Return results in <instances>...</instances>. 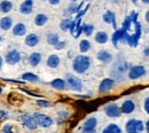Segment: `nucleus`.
Returning a JSON list of instances; mask_svg holds the SVG:
<instances>
[{
  "mask_svg": "<svg viewBox=\"0 0 149 133\" xmlns=\"http://www.w3.org/2000/svg\"><path fill=\"white\" fill-rule=\"evenodd\" d=\"M129 69V64L126 62H118L116 63V65H113L111 69V75L116 77V79H120L123 75Z\"/></svg>",
  "mask_w": 149,
  "mask_h": 133,
  "instance_id": "obj_2",
  "label": "nucleus"
},
{
  "mask_svg": "<svg viewBox=\"0 0 149 133\" xmlns=\"http://www.w3.org/2000/svg\"><path fill=\"white\" fill-rule=\"evenodd\" d=\"M19 10L22 14H30L32 12V0H25L21 5Z\"/></svg>",
  "mask_w": 149,
  "mask_h": 133,
  "instance_id": "obj_12",
  "label": "nucleus"
},
{
  "mask_svg": "<svg viewBox=\"0 0 149 133\" xmlns=\"http://www.w3.org/2000/svg\"><path fill=\"white\" fill-rule=\"evenodd\" d=\"M19 60H21V55L15 49L8 52V54L6 55V62L9 63V64H16L17 62H19Z\"/></svg>",
  "mask_w": 149,
  "mask_h": 133,
  "instance_id": "obj_7",
  "label": "nucleus"
},
{
  "mask_svg": "<svg viewBox=\"0 0 149 133\" xmlns=\"http://www.w3.org/2000/svg\"><path fill=\"white\" fill-rule=\"evenodd\" d=\"M148 47H147V48H146V49H145V55H146V56H148Z\"/></svg>",
  "mask_w": 149,
  "mask_h": 133,
  "instance_id": "obj_41",
  "label": "nucleus"
},
{
  "mask_svg": "<svg viewBox=\"0 0 149 133\" xmlns=\"http://www.w3.org/2000/svg\"><path fill=\"white\" fill-rule=\"evenodd\" d=\"M96 124H97V120L95 119V118H88L85 123H84V125H83V130H88V129H95V126H96Z\"/></svg>",
  "mask_w": 149,
  "mask_h": 133,
  "instance_id": "obj_21",
  "label": "nucleus"
},
{
  "mask_svg": "<svg viewBox=\"0 0 149 133\" xmlns=\"http://www.w3.org/2000/svg\"><path fill=\"white\" fill-rule=\"evenodd\" d=\"M22 79L23 80H28V81H38V78L36 75H33V74H31V72H26V74H24L23 76H22Z\"/></svg>",
  "mask_w": 149,
  "mask_h": 133,
  "instance_id": "obj_28",
  "label": "nucleus"
},
{
  "mask_svg": "<svg viewBox=\"0 0 149 133\" xmlns=\"http://www.w3.org/2000/svg\"><path fill=\"white\" fill-rule=\"evenodd\" d=\"M145 111L148 114L149 113V100H148V97L145 100Z\"/></svg>",
  "mask_w": 149,
  "mask_h": 133,
  "instance_id": "obj_36",
  "label": "nucleus"
},
{
  "mask_svg": "<svg viewBox=\"0 0 149 133\" xmlns=\"http://www.w3.org/2000/svg\"><path fill=\"white\" fill-rule=\"evenodd\" d=\"M70 23H71V19H63V21L61 22L60 26H61V29H62L63 31H67V30L69 29V25H70Z\"/></svg>",
  "mask_w": 149,
  "mask_h": 133,
  "instance_id": "obj_31",
  "label": "nucleus"
},
{
  "mask_svg": "<svg viewBox=\"0 0 149 133\" xmlns=\"http://www.w3.org/2000/svg\"><path fill=\"white\" fill-rule=\"evenodd\" d=\"M102 133H120V129L116 124H110L102 131Z\"/></svg>",
  "mask_w": 149,
  "mask_h": 133,
  "instance_id": "obj_24",
  "label": "nucleus"
},
{
  "mask_svg": "<svg viewBox=\"0 0 149 133\" xmlns=\"http://www.w3.org/2000/svg\"><path fill=\"white\" fill-rule=\"evenodd\" d=\"M83 133H96L95 129H88V130H83Z\"/></svg>",
  "mask_w": 149,
  "mask_h": 133,
  "instance_id": "obj_37",
  "label": "nucleus"
},
{
  "mask_svg": "<svg viewBox=\"0 0 149 133\" xmlns=\"http://www.w3.org/2000/svg\"><path fill=\"white\" fill-rule=\"evenodd\" d=\"M142 2H145V3H148L149 0H142Z\"/></svg>",
  "mask_w": 149,
  "mask_h": 133,
  "instance_id": "obj_44",
  "label": "nucleus"
},
{
  "mask_svg": "<svg viewBox=\"0 0 149 133\" xmlns=\"http://www.w3.org/2000/svg\"><path fill=\"white\" fill-rule=\"evenodd\" d=\"M33 118L37 123V125H40L42 127H48L53 124V119L49 118L48 116L46 115H42V114H35L33 115Z\"/></svg>",
  "mask_w": 149,
  "mask_h": 133,
  "instance_id": "obj_4",
  "label": "nucleus"
},
{
  "mask_svg": "<svg viewBox=\"0 0 149 133\" xmlns=\"http://www.w3.org/2000/svg\"><path fill=\"white\" fill-rule=\"evenodd\" d=\"M134 109H135L134 102H133V101H131V100H127V101H125V102L123 103L120 111H122V113H124V114H131Z\"/></svg>",
  "mask_w": 149,
  "mask_h": 133,
  "instance_id": "obj_11",
  "label": "nucleus"
},
{
  "mask_svg": "<svg viewBox=\"0 0 149 133\" xmlns=\"http://www.w3.org/2000/svg\"><path fill=\"white\" fill-rule=\"evenodd\" d=\"M22 120H23V124L29 130H36L37 129V123H36V120H35L33 117H31L29 115H23L22 116Z\"/></svg>",
  "mask_w": 149,
  "mask_h": 133,
  "instance_id": "obj_8",
  "label": "nucleus"
},
{
  "mask_svg": "<svg viewBox=\"0 0 149 133\" xmlns=\"http://www.w3.org/2000/svg\"><path fill=\"white\" fill-rule=\"evenodd\" d=\"M47 64L51 68H56L60 64V58H58V56L57 55H51V56L47 58Z\"/></svg>",
  "mask_w": 149,
  "mask_h": 133,
  "instance_id": "obj_17",
  "label": "nucleus"
},
{
  "mask_svg": "<svg viewBox=\"0 0 149 133\" xmlns=\"http://www.w3.org/2000/svg\"><path fill=\"white\" fill-rule=\"evenodd\" d=\"M131 23H132V21H131L130 16H127V17L125 19V21L123 22V30L127 31V30L131 28Z\"/></svg>",
  "mask_w": 149,
  "mask_h": 133,
  "instance_id": "obj_32",
  "label": "nucleus"
},
{
  "mask_svg": "<svg viewBox=\"0 0 149 133\" xmlns=\"http://www.w3.org/2000/svg\"><path fill=\"white\" fill-rule=\"evenodd\" d=\"M146 131H147V132H149V122H147V123H146Z\"/></svg>",
  "mask_w": 149,
  "mask_h": 133,
  "instance_id": "obj_40",
  "label": "nucleus"
},
{
  "mask_svg": "<svg viewBox=\"0 0 149 133\" xmlns=\"http://www.w3.org/2000/svg\"><path fill=\"white\" fill-rule=\"evenodd\" d=\"M64 46H65V42H64V41H61V42H56V44H55V48H56V49H62V48H64Z\"/></svg>",
  "mask_w": 149,
  "mask_h": 133,
  "instance_id": "obj_34",
  "label": "nucleus"
},
{
  "mask_svg": "<svg viewBox=\"0 0 149 133\" xmlns=\"http://www.w3.org/2000/svg\"><path fill=\"white\" fill-rule=\"evenodd\" d=\"M40 60H41V55L39 54V53H32L30 57H29V62H30V64L32 65V67H36L38 65V63L40 62Z\"/></svg>",
  "mask_w": 149,
  "mask_h": 133,
  "instance_id": "obj_19",
  "label": "nucleus"
},
{
  "mask_svg": "<svg viewBox=\"0 0 149 133\" xmlns=\"http://www.w3.org/2000/svg\"><path fill=\"white\" fill-rule=\"evenodd\" d=\"M47 42L49 45H55L56 42H58V36L56 33H49L47 36Z\"/></svg>",
  "mask_w": 149,
  "mask_h": 133,
  "instance_id": "obj_29",
  "label": "nucleus"
},
{
  "mask_svg": "<svg viewBox=\"0 0 149 133\" xmlns=\"http://www.w3.org/2000/svg\"><path fill=\"white\" fill-rule=\"evenodd\" d=\"M58 2H60V0H49V3H52V5H56Z\"/></svg>",
  "mask_w": 149,
  "mask_h": 133,
  "instance_id": "obj_39",
  "label": "nucleus"
},
{
  "mask_svg": "<svg viewBox=\"0 0 149 133\" xmlns=\"http://www.w3.org/2000/svg\"><path fill=\"white\" fill-rule=\"evenodd\" d=\"M146 21H147V22L149 21V14H148V13L146 14Z\"/></svg>",
  "mask_w": 149,
  "mask_h": 133,
  "instance_id": "obj_42",
  "label": "nucleus"
},
{
  "mask_svg": "<svg viewBox=\"0 0 149 133\" xmlns=\"http://www.w3.org/2000/svg\"><path fill=\"white\" fill-rule=\"evenodd\" d=\"M146 74V69L142 67V65H135L133 67L129 72V77L131 79H138L140 77H142Z\"/></svg>",
  "mask_w": 149,
  "mask_h": 133,
  "instance_id": "obj_6",
  "label": "nucleus"
},
{
  "mask_svg": "<svg viewBox=\"0 0 149 133\" xmlns=\"http://www.w3.org/2000/svg\"><path fill=\"white\" fill-rule=\"evenodd\" d=\"M51 85L56 88V90H64V87H65V81L63 80V79H60V78H57V79H54L52 83H51Z\"/></svg>",
  "mask_w": 149,
  "mask_h": 133,
  "instance_id": "obj_18",
  "label": "nucleus"
},
{
  "mask_svg": "<svg viewBox=\"0 0 149 133\" xmlns=\"http://www.w3.org/2000/svg\"><path fill=\"white\" fill-rule=\"evenodd\" d=\"M38 42H39V38H38L37 35H35V33L29 35V36L26 37V39H25V44H26L28 46H30V47L36 46Z\"/></svg>",
  "mask_w": 149,
  "mask_h": 133,
  "instance_id": "obj_14",
  "label": "nucleus"
},
{
  "mask_svg": "<svg viewBox=\"0 0 149 133\" xmlns=\"http://www.w3.org/2000/svg\"><path fill=\"white\" fill-rule=\"evenodd\" d=\"M1 92H2V88H1V87H0V93H1Z\"/></svg>",
  "mask_w": 149,
  "mask_h": 133,
  "instance_id": "obj_46",
  "label": "nucleus"
},
{
  "mask_svg": "<svg viewBox=\"0 0 149 133\" xmlns=\"http://www.w3.org/2000/svg\"><path fill=\"white\" fill-rule=\"evenodd\" d=\"M126 41L129 42V45L131 47H135L138 45V42H139V37L135 36V35H127Z\"/></svg>",
  "mask_w": 149,
  "mask_h": 133,
  "instance_id": "obj_23",
  "label": "nucleus"
},
{
  "mask_svg": "<svg viewBox=\"0 0 149 133\" xmlns=\"http://www.w3.org/2000/svg\"><path fill=\"white\" fill-rule=\"evenodd\" d=\"M103 21L107 22V23H112L113 28L116 29V19H115V14H113L112 12L108 10V12L103 15Z\"/></svg>",
  "mask_w": 149,
  "mask_h": 133,
  "instance_id": "obj_16",
  "label": "nucleus"
},
{
  "mask_svg": "<svg viewBox=\"0 0 149 133\" xmlns=\"http://www.w3.org/2000/svg\"><path fill=\"white\" fill-rule=\"evenodd\" d=\"M90 68V58L84 55H79L74 58V69L78 74H84Z\"/></svg>",
  "mask_w": 149,
  "mask_h": 133,
  "instance_id": "obj_1",
  "label": "nucleus"
},
{
  "mask_svg": "<svg viewBox=\"0 0 149 133\" xmlns=\"http://www.w3.org/2000/svg\"><path fill=\"white\" fill-rule=\"evenodd\" d=\"M26 32V29H25V25L22 24V23H19L14 26L13 29V33L15 36H24V33Z\"/></svg>",
  "mask_w": 149,
  "mask_h": 133,
  "instance_id": "obj_15",
  "label": "nucleus"
},
{
  "mask_svg": "<svg viewBox=\"0 0 149 133\" xmlns=\"http://www.w3.org/2000/svg\"><path fill=\"white\" fill-rule=\"evenodd\" d=\"M67 83L70 87V90L72 91H77V92H80L81 88H83V85H81V81L77 78V77L72 76V75H68L67 76Z\"/></svg>",
  "mask_w": 149,
  "mask_h": 133,
  "instance_id": "obj_5",
  "label": "nucleus"
},
{
  "mask_svg": "<svg viewBox=\"0 0 149 133\" xmlns=\"http://www.w3.org/2000/svg\"><path fill=\"white\" fill-rule=\"evenodd\" d=\"M83 31L85 33V36H91L93 32V25H88V24H84L83 25Z\"/></svg>",
  "mask_w": 149,
  "mask_h": 133,
  "instance_id": "obj_30",
  "label": "nucleus"
},
{
  "mask_svg": "<svg viewBox=\"0 0 149 133\" xmlns=\"http://www.w3.org/2000/svg\"><path fill=\"white\" fill-rule=\"evenodd\" d=\"M0 42H1V37H0Z\"/></svg>",
  "mask_w": 149,
  "mask_h": 133,
  "instance_id": "obj_47",
  "label": "nucleus"
},
{
  "mask_svg": "<svg viewBox=\"0 0 149 133\" xmlns=\"http://www.w3.org/2000/svg\"><path fill=\"white\" fill-rule=\"evenodd\" d=\"M9 129H10V125H6V126L3 127V132H5V133H10V130H9Z\"/></svg>",
  "mask_w": 149,
  "mask_h": 133,
  "instance_id": "obj_38",
  "label": "nucleus"
},
{
  "mask_svg": "<svg viewBox=\"0 0 149 133\" xmlns=\"http://www.w3.org/2000/svg\"><path fill=\"white\" fill-rule=\"evenodd\" d=\"M38 104H39L40 107H48V106H49V102H46L45 100H39V101H38Z\"/></svg>",
  "mask_w": 149,
  "mask_h": 133,
  "instance_id": "obj_35",
  "label": "nucleus"
},
{
  "mask_svg": "<svg viewBox=\"0 0 149 133\" xmlns=\"http://www.w3.org/2000/svg\"><path fill=\"white\" fill-rule=\"evenodd\" d=\"M104 110H106V114L108 115L109 117H118L119 115L122 114L120 109H119V108L117 107V104H115V103L108 104Z\"/></svg>",
  "mask_w": 149,
  "mask_h": 133,
  "instance_id": "obj_9",
  "label": "nucleus"
},
{
  "mask_svg": "<svg viewBox=\"0 0 149 133\" xmlns=\"http://www.w3.org/2000/svg\"><path fill=\"white\" fill-rule=\"evenodd\" d=\"M113 84H115V81H113L112 79H109V78H108V79H104V80L101 83L100 87H99L100 93H106V92H109V91L112 88Z\"/></svg>",
  "mask_w": 149,
  "mask_h": 133,
  "instance_id": "obj_10",
  "label": "nucleus"
},
{
  "mask_svg": "<svg viewBox=\"0 0 149 133\" xmlns=\"http://www.w3.org/2000/svg\"><path fill=\"white\" fill-rule=\"evenodd\" d=\"M95 41L99 44H104L108 41V35L106 32H97L95 36Z\"/></svg>",
  "mask_w": 149,
  "mask_h": 133,
  "instance_id": "obj_22",
  "label": "nucleus"
},
{
  "mask_svg": "<svg viewBox=\"0 0 149 133\" xmlns=\"http://www.w3.org/2000/svg\"><path fill=\"white\" fill-rule=\"evenodd\" d=\"M132 1H133V2H134V3H136V0H132Z\"/></svg>",
  "mask_w": 149,
  "mask_h": 133,
  "instance_id": "obj_45",
  "label": "nucleus"
},
{
  "mask_svg": "<svg viewBox=\"0 0 149 133\" xmlns=\"http://www.w3.org/2000/svg\"><path fill=\"white\" fill-rule=\"evenodd\" d=\"M12 2H9V1H2V2H0V10L2 12V13H8V12H10V9H12Z\"/></svg>",
  "mask_w": 149,
  "mask_h": 133,
  "instance_id": "obj_25",
  "label": "nucleus"
},
{
  "mask_svg": "<svg viewBox=\"0 0 149 133\" xmlns=\"http://www.w3.org/2000/svg\"><path fill=\"white\" fill-rule=\"evenodd\" d=\"M72 1H76V0H72Z\"/></svg>",
  "mask_w": 149,
  "mask_h": 133,
  "instance_id": "obj_48",
  "label": "nucleus"
},
{
  "mask_svg": "<svg viewBox=\"0 0 149 133\" xmlns=\"http://www.w3.org/2000/svg\"><path fill=\"white\" fill-rule=\"evenodd\" d=\"M35 22H36V24H37L38 26H42V25L47 22V16H46L45 14H39V15L36 16Z\"/></svg>",
  "mask_w": 149,
  "mask_h": 133,
  "instance_id": "obj_26",
  "label": "nucleus"
},
{
  "mask_svg": "<svg viewBox=\"0 0 149 133\" xmlns=\"http://www.w3.org/2000/svg\"><path fill=\"white\" fill-rule=\"evenodd\" d=\"M97 58L100 61H102L103 63H109V62H111L112 56L111 54L109 52H107V51H100L97 53Z\"/></svg>",
  "mask_w": 149,
  "mask_h": 133,
  "instance_id": "obj_13",
  "label": "nucleus"
},
{
  "mask_svg": "<svg viewBox=\"0 0 149 133\" xmlns=\"http://www.w3.org/2000/svg\"><path fill=\"white\" fill-rule=\"evenodd\" d=\"M90 47H91V44H90L88 40H81V41H80V45H79L80 52L85 53V52H87V51L90 49Z\"/></svg>",
  "mask_w": 149,
  "mask_h": 133,
  "instance_id": "obj_27",
  "label": "nucleus"
},
{
  "mask_svg": "<svg viewBox=\"0 0 149 133\" xmlns=\"http://www.w3.org/2000/svg\"><path fill=\"white\" fill-rule=\"evenodd\" d=\"M0 28L2 30H8L12 28V19L10 17H3L0 21Z\"/></svg>",
  "mask_w": 149,
  "mask_h": 133,
  "instance_id": "obj_20",
  "label": "nucleus"
},
{
  "mask_svg": "<svg viewBox=\"0 0 149 133\" xmlns=\"http://www.w3.org/2000/svg\"><path fill=\"white\" fill-rule=\"evenodd\" d=\"M126 132L127 133H141L143 132V123L141 120L131 119L126 123Z\"/></svg>",
  "mask_w": 149,
  "mask_h": 133,
  "instance_id": "obj_3",
  "label": "nucleus"
},
{
  "mask_svg": "<svg viewBox=\"0 0 149 133\" xmlns=\"http://www.w3.org/2000/svg\"><path fill=\"white\" fill-rule=\"evenodd\" d=\"M81 8V5H79V6H76V5H71L69 8H68V12L69 13H76V12H78L79 9Z\"/></svg>",
  "mask_w": 149,
  "mask_h": 133,
  "instance_id": "obj_33",
  "label": "nucleus"
},
{
  "mask_svg": "<svg viewBox=\"0 0 149 133\" xmlns=\"http://www.w3.org/2000/svg\"><path fill=\"white\" fill-rule=\"evenodd\" d=\"M1 65H2V58L0 57V69H1Z\"/></svg>",
  "mask_w": 149,
  "mask_h": 133,
  "instance_id": "obj_43",
  "label": "nucleus"
}]
</instances>
